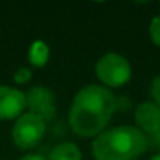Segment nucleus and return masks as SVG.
I'll use <instances>...</instances> for the list:
<instances>
[{
	"label": "nucleus",
	"mask_w": 160,
	"mask_h": 160,
	"mask_svg": "<svg viewBox=\"0 0 160 160\" xmlns=\"http://www.w3.org/2000/svg\"><path fill=\"white\" fill-rule=\"evenodd\" d=\"M135 122L144 135H154L160 130V107L155 102H141L135 108Z\"/></svg>",
	"instance_id": "0eeeda50"
},
{
	"label": "nucleus",
	"mask_w": 160,
	"mask_h": 160,
	"mask_svg": "<svg viewBox=\"0 0 160 160\" xmlns=\"http://www.w3.org/2000/svg\"><path fill=\"white\" fill-rule=\"evenodd\" d=\"M151 94H152L154 102L160 107V75H157L152 80V83H151Z\"/></svg>",
	"instance_id": "f8f14e48"
},
{
	"label": "nucleus",
	"mask_w": 160,
	"mask_h": 160,
	"mask_svg": "<svg viewBox=\"0 0 160 160\" xmlns=\"http://www.w3.org/2000/svg\"><path fill=\"white\" fill-rule=\"evenodd\" d=\"M148 148L146 135L133 126H119L99 133L93 141L96 160H135Z\"/></svg>",
	"instance_id": "f03ea898"
},
{
	"label": "nucleus",
	"mask_w": 160,
	"mask_h": 160,
	"mask_svg": "<svg viewBox=\"0 0 160 160\" xmlns=\"http://www.w3.org/2000/svg\"><path fill=\"white\" fill-rule=\"evenodd\" d=\"M118 98L102 85H87L80 90L69 110V124L77 135L96 137L118 110Z\"/></svg>",
	"instance_id": "f257e3e1"
},
{
	"label": "nucleus",
	"mask_w": 160,
	"mask_h": 160,
	"mask_svg": "<svg viewBox=\"0 0 160 160\" xmlns=\"http://www.w3.org/2000/svg\"><path fill=\"white\" fill-rule=\"evenodd\" d=\"M28 60L33 66H38V68H42L47 60H49V47L46 42L42 41H36L32 44L30 47V52H28Z\"/></svg>",
	"instance_id": "1a4fd4ad"
},
{
	"label": "nucleus",
	"mask_w": 160,
	"mask_h": 160,
	"mask_svg": "<svg viewBox=\"0 0 160 160\" xmlns=\"http://www.w3.org/2000/svg\"><path fill=\"white\" fill-rule=\"evenodd\" d=\"M49 160H82V151L75 143L64 141L50 151Z\"/></svg>",
	"instance_id": "6e6552de"
},
{
	"label": "nucleus",
	"mask_w": 160,
	"mask_h": 160,
	"mask_svg": "<svg viewBox=\"0 0 160 160\" xmlns=\"http://www.w3.org/2000/svg\"><path fill=\"white\" fill-rule=\"evenodd\" d=\"M27 108L25 94L16 88L0 85V119H14Z\"/></svg>",
	"instance_id": "423d86ee"
},
{
	"label": "nucleus",
	"mask_w": 160,
	"mask_h": 160,
	"mask_svg": "<svg viewBox=\"0 0 160 160\" xmlns=\"http://www.w3.org/2000/svg\"><path fill=\"white\" fill-rule=\"evenodd\" d=\"M149 36L152 39V42L155 46L160 47V14L155 16L152 21H151V25H149Z\"/></svg>",
	"instance_id": "9d476101"
},
{
	"label": "nucleus",
	"mask_w": 160,
	"mask_h": 160,
	"mask_svg": "<svg viewBox=\"0 0 160 160\" xmlns=\"http://www.w3.org/2000/svg\"><path fill=\"white\" fill-rule=\"evenodd\" d=\"M27 108L30 113L42 118L44 121H50L55 116V94L46 87H35L25 94Z\"/></svg>",
	"instance_id": "39448f33"
},
{
	"label": "nucleus",
	"mask_w": 160,
	"mask_h": 160,
	"mask_svg": "<svg viewBox=\"0 0 160 160\" xmlns=\"http://www.w3.org/2000/svg\"><path fill=\"white\" fill-rule=\"evenodd\" d=\"M135 160H138V158H135Z\"/></svg>",
	"instance_id": "dca6fc26"
},
{
	"label": "nucleus",
	"mask_w": 160,
	"mask_h": 160,
	"mask_svg": "<svg viewBox=\"0 0 160 160\" xmlns=\"http://www.w3.org/2000/svg\"><path fill=\"white\" fill-rule=\"evenodd\" d=\"M96 75L102 82V87L108 90L119 88L130 80L132 68L127 58H124L122 55L107 53L96 63Z\"/></svg>",
	"instance_id": "7ed1b4c3"
},
{
	"label": "nucleus",
	"mask_w": 160,
	"mask_h": 160,
	"mask_svg": "<svg viewBox=\"0 0 160 160\" xmlns=\"http://www.w3.org/2000/svg\"><path fill=\"white\" fill-rule=\"evenodd\" d=\"M19 160H47V158L44 155H41V154H28V155H24Z\"/></svg>",
	"instance_id": "ddd939ff"
},
{
	"label": "nucleus",
	"mask_w": 160,
	"mask_h": 160,
	"mask_svg": "<svg viewBox=\"0 0 160 160\" xmlns=\"http://www.w3.org/2000/svg\"><path fill=\"white\" fill-rule=\"evenodd\" d=\"M46 133V121L33 113H24L18 118L13 127V141L21 149H32L35 148Z\"/></svg>",
	"instance_id": "20e7f679"
},
{
	"label": "nucleus",
	"mask_w": 160,
	"mask_h": 160,
	"mask_svg": "<svg viewBox=\"0 0 160 160\" xmlns=\"http://www.w3.org/2000/svg\"><path fill=\"white\" fill-rule=\"evenodd\" d=\"M151 160H160V152H157V154H154V155L151 157Z\"/></svg>",
	"instance_id": "2eb2a0df"
},
{
	"label": "nucleus",
	"mask_w": 160,
	"mask_h": 160,
	"mask_svg": "<svg viewBox=\"0 0 160 160\" xmlns=\"http://www.w3.org/2000/svg\"><path fill=\"white\" fill-rule=\"evenodd\" d=\"M152 141H154V144H155L157 148H160V130H157V132L152 135Z\"/></svg>",
	"instance_id": "4468645a"
},
{
	"label": "nucleus",
	"mask_w": 160,
	"mask_h": 160,
	"mask_svg": "<svg viewBox=\"0 0 160 160\" xmlns=\"http://www.w3.org/2000/svg\"><path fill=\"white\" fill-rule=\"evenodd\" d=\"M30 78H32V71H30L28 68H21V69H18L16 74H14V82L19 83V85L27 83Z\"/></svg>",
	"instance_id": "9b49d317"
}]
</instances>
